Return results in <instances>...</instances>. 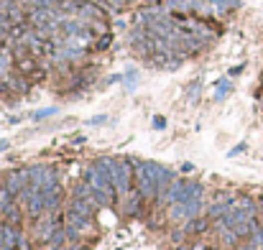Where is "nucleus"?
<instances>
[{"mask_svg":"<svg viewBox=\"0 0 263 250\" xmlns=\"http://www.w3.org/2000/svg\"><path fill=\"white\" fill-rule=\"evenodd\" d=\"M110 179L118 189V194H128L130 187H133V161L130 158H123V161H110Z\"/></svg>","mask_w":263,"mask_h":250,"instance_id":"f257e3e1","label":"nucleus"},{"mask_svg":"<svg viewBox=\"0 0 263 250\" xmlns=\"http://www.w3.org/2000/svg\"><path fill=\"white\" fill-rule=\"evenodd\" d=\"M133 169H136V181H138V189L143 194V199H153L159 197V187H156V176L148 169L146 161H133Z\"/></svg>","mask_w":263,"mask_h":250,"instance_id":"f03ea898","label":"nucleus"},{"mask_svg":"<svg viewBox=\"0 0 263 250\" xmlns=\"http://www.w3.org/2000/svg\"><path fill=\"white\" fill-rule=\"evenodd\" d=\"M148 169L153 171V176H156V187H159V197L166 192V187H171V174H169V169H164V166H159V164H151L148 161Z\"/></svg>","mask_w":263,"mask_h":250,"instance_id":"7ed1b4c3","label":"nucleus"},{"mask_svg":"<svg viewBox=\"0 0 263 250\" xmlns=\"http://www.w3.org/2000/svg\"><path fill=\"white\" fill-rule=\"evenodd\" d=\"M69 212H77V215H82V217H92V204H90V199L74 197V199L69 202Z\"/></svg>","mask_w":263,"mask_h":250,"instance_id":"20e7f679","label":"nucleus"},{"mask_svg":"<svg viewBox=\"0 0 263 250\" xmlns=\"http://www.w3.org/2000/svg\"><path fill=\"white\" fill-rule=\"evenodd\" d=\"M184 184H187V181H182V179H174V181H171V187H169V192H166L169 202H182V197H184Z\"/></svg>","mask_w":263,"mask_h":250,"instance_id":"39448f33","label":"nucleus"},{"mask_svg":"<svg viewBox=\"0 0 263 250\" xmlns=\"http://www.w3.org/2000/svg\"><path fill=\"white\" fill-rule=\"evenodd\" d=\"M141 189H130V197H128V204H125V212L128 215H138V207H141Z\"/></svg>","mask_w":263,"mask_h":250,"instance_id":"423d86ee","label":"nucleus"},{"mask_svg":"<svg viewBox=\"0 0 263 250\" xmlns=\"http://www.w3.org/2000/svg\"><path fill=\"white\" fill-rule=\"evenodd\" d=\"M207 227V220H202V217H192L187 225H184V233H202Z\"/></svg>","mask_w":263,"mask_h":250,"instance_id":"0eeeda50","label":"nucleus"},{"mask_svg":"<svg viewBox=\"0 0 263 250\" xmlns=\"http://www.w3.org/2000/svg\"><path fill=\"white\" fill-rule=\"evenodd\" d=\"M64 238H67V227H61V225H56L54 227V233H51V248H61L64 245Z\"/></svg>","mask_w":263,"mask_h":250,"instance_id":"6e6552de","label":"nucleus"},{"mask_svg":"<svg viewBox=\"0 0 263 250\" xmlns=\"http://www.w3.org/2000/svg\"><path fill=\"white\" fill-rule=\"evenodd\" d=\"M13 197H15V194H13L8 187H0V210H3V212L13 204Z\"/></svg>","mask_w":263,"mask_h":250,"instance_id":"1a4fd4ad","label":"nucleus"},{"mask_svg":"<svg viewBox=\"0 0 263 250\" xmlns=\"http://www.w3.org/2000/svg\"><path fill=\"white\" fill-rule=\"evenodd\" d=\"M5 217H8L10 225H18V227H20V210L15 207V204H10V207L5 210Z\"/></svg>","mask_w":263,"mask_h":250,"instance_id":"9d476101","label":"nucleus"},{"mask_svg":"<svg viewBox=\"0 0 263 250\" xmlns=\"http://www.w3.org/2000/svg\"><path fill=\"white\" fill-rule=\"evenodd\" d=\"M10 87L18 89V92H26V89H28V82H23L20 77H10Z\"/></svg>","mask_w":263,"mask_h":250,"instance_id":"9b49d317","label":"nucleus"},{"mask_svg":"<svg viewBox=\"0 0 263 250\" xmlns=\"http://www.w3.org/2000/svg\"><path fill=\"white\" fill-rule=\"evenodd\" d=\"M54 112H56V107H46V110H38V112H33V118H36V120H43L46 115H54Z\"/></svg>","mask_w":263,"mask_h":250,"instance_id":"f8f14e48","label":"nucleus"},{"mask_svg":"<svg viewBox=\"0 0 263 250\" xmlns=\"http://www.w3.org/2000/svg\"><path fill=\"white\" fill-rule=\"evenodd\" d=\"M8 64H10V59H8L5 54H0V77H5V72H8Z\"/></svg>","mask_w":263,"mask_h":250,"instance_id":"ddd939ff","label":"nucleus"},{"mask_svg":"<svg viewBox=\"0 0 263 250\" xmlns=\"http://www.w3.org/2000/svg\"><path fill=\"white\" fill-rule=\"evenodd\" d=\"M105 120H107V115H97V118H92V120H90V125H102Z\"/></svg>","mask_w":263,"mask_h":250,"instance_id":"4468645a","label":"nucleus"},{"mask_svg":"<svg viewBox=\"0 0 263 250\" xmlns=\"http://www.w3.org/2000/svg\"><path fill=\"white\" fill-rule=\"evenodd\" d=\"M18 250H31V245L26 243V238H20V240H18Z\"/></svg>","mask_w":263,"mask_h":250,"instance_id":"2eb2a0df","label":"nucleus"},{"mask_svg":"<svg viewBox=\"0 0 263 250\" xmlns=\"http://www.w3.org/2000/svg\"><path fill=\"white\" fill-rule=\"evenodd\" d=\"M243 151H246V146H243V143H240V146H235V148L230 151V156H238V153H243Z\"/></svg>","mask_w":263,"mask_h":250,"instance_id":"dca6fc26","label":"nucleus"},{"mask_svg":"<svg viewBox=\"0 0 263 250\" xmlns=\"http://www.w3.org/2000/svg\"><path fill=\"white\" fill-rule=\"evenodd\" d=\"M164 125H166V123H164V118H156V120H153V128H159V130H161Z\"/></svg>","mask_w":263,"mask_h":250,"instance_id":"f3484780","label":"nucleus"},{"mask_svg":"<svg viewBox=\"0 0 263 250\" xmlns=\"http://www.w3.org/2000/svg\"><path fill=\"white\" fill-rule=\"evenodd\" d=\"M171 238H174V243H182V238H184V233H174Z\"/></svg>","mask_w":263,"mask_h":250,"instance_id":"a211bd4d","label":"nucleus"},{"mask_svg":"<svg viewBox=\"0 0 263 250\" xmlns=\"http://www.w3.org/2000/svg\"><path fill=\"white\" fill-rule=\"evenodd\" d=\"M5 89H8V84H0V95H3V92H5Z\"/></svg>","mask_w":263,"mask_h":250,"instance_id":"6ab92c4d","label":"nucleus"},{"mask_svg":"<svg viewBox=\"0 0 263 250\" xmlns=\"http://www.w3.org/2000/svg\"><path fill=\"white\" fill-rule=\"evenodd\" d=\"M0 250H3V238H0Z\"/></svg>","mask_w":263,"mask_h":250,"instance_id":"aec40b11","label":"nucleus"},{"mask_svg":"<svg viewBox=\"0 0 263 250\" xmlns=\"http://www.w3.org/2000/svg\"><path fill=\"white\" fill-rule=\"evenodd\" d=\"M84 250H90V248H84Z\"/></svg>","mask_w":263,"mask_h":250,"instance_id":"412c9836","label":"nucleus"}]
</instances>
